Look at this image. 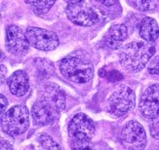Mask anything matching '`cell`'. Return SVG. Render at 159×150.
<instances>
[{
    "instance_id": "603a6c76",
    "label": "cell",
    "mask_w": 159,
    "mask_h": 150,
    "mask_svg": "<svg viewBox=\"0 0 159 150\" xmlns=\"http://www.w3.org/2000/svg\"><path fill=\"white\" fill-rule=\"evenodd\" d=\"M0 101H1V115H3L4 114V110H5L6 107L8 106L9 102L8 100L3 95H0Z\"/></svg>"
},
{
    "instance_id": "44dd1931",
    "label": "cell",
    "mask_w": 159,
    "mask_h": 150,
    "mask_svg": "<svg viewBox=\"0 0 159 150\" xmlns=\"http://www.w3.org/2000/svg\"><path fill=\"white\" fill-rule=\"evenodd\" d=\"M148 72L151 74H159V56L154 57L148 65Z\"/></svg>"
},
{
    "instance_id": "4316f807",
    "label": "cell",
    "mask_w": 159,
    "mask_h": 150,
    "mask_svg": "<svg viewBox=\"0 0 159 150\" xmlns=\"http://www.w3.org/2000/svg\"><path fill=\"white\" fill-rule=\"evenodd\" d=\"M65 2H67L68 4L70 3H80V2H83L84 0H64Z\"/></svg>"
},
{
    "instance_id": "e0dca14e",
    "label": "cell",
    "mask_w": 159,
    "mask_h": 150,
    "mask_svg": "<svg viewBox=\"0 0 159 150\" xmlns=\"http://www.w3.org/2000/svg\"><path fill=\"white\" fill-rule=\"evenodd\" d=\"M34 62L39 73L44 77H49L54 72V67L51 61L45 58H36Z\"/></svg>"
},
{
    "instance_id": "5b68a950",
    "label": "cell",
    "mask_w": 159,
    "mask_h": 150,
    "mask_svg": "<svg viewBox=\"0 0 159 150\" xmlns=\"http://www.w3.org/2000/svg\"><path fill=\"white\" fill-rule=\"evenodd\" d=\"M120 140L125 150H143L147 145V134L138 121H130L123 127Z\"/></svg>"
},
{
    "instance_id": "6da1fadb",
    "label": "cell",
    "mask_w": 159,
    "mask_h": 150,
    "mask_svg": "<svg viewBox=\"0 0 159 150\" xmlns=\"http://www.w3.org/2000/svg\"><path fill=\"white\" fill-rule=\"evenodd\" d=\"M155 53V47L150 42L136 41L122 47L119 58L122 67L130 73H136L144 68Z\"/></svg>"
},
{
    "instance_id": "ba28073f",
    "label": "cell",
    "mask_w": 159,
    "mask_h": 150,
    "mask_svg": "<svg viewBox=\"0 0 159 150\" xmlns=\"http://www.w3.org/2000/svg\"><path fill=\"white\" fill-rule=\"evenodd\" d=\"M95 133V126L92 119L84 113L75 115L68 125V134L71 140L91 139Z\"/></svg>"
},
{
    "instance_id": "ffe728a7",
    "label": "cell",
    "mask_w": 159,
    "mask_h": 150,
    "mask_svg": "<svg viewBox=\"0 0 159 150\" xmlns=\"http://www.w3.org/2000/svg\"><path fill=\"white\" fill-rule=\"evenodd\" d=\"M71 147L72 150H95L89 139L72 140Z\"/></svg>"
},
{
    "instance_id": "277c9868",
    "label": "cell",
    "mask_w": 159,
    "mask_h": 150,
    "mask_svg": "<svg viewBox=\"0 0 159 150\" xmlns=\"http://www.w3.org/2000/svg\"><path fill=\"white\" fill-rule=\"evenodd\" d=\"M135 102L136 95L133 90L126 85H121L108 100V110L114 116L120 117L132 110Z\"/></svg>"
},
{
    "instance_id": "2e32d148",
    "label": "cell",
    "mask_w": 159,
    "mask_h": 150,
    "mask_svg": "<svg viewBox=\"0 0 159 150\" xmlns=\"http://www.w3.org/2000/svg\"><path fill=\"white\" fill-rule=\"evenodd\" d=\"M31 10L36 15H43L49 11L57 0H25Z\"/></svg>"
},
{
    "instance_id": "7a4b0ae2",
    "label": "cell",
    "mask_w": 159,
    "mask_h": 150,
    "mask_svg": "<svg viewBox=\"0 0 159 150\" xmlns=\"http://www.w3.org/2000/svg\"><path fill=\"white\" fill-rule=\"evenodd\" d=\"M61 75L76 84H85L93 77L94 68L89 61L78 57L68 56L59 63Z\"/></svg>"
},
{
    "instance_id": "ac0fdd59",
    "label": "cell",
    "mask_w": 159,
    "mask_h": 150,
    "mask_svg": "<svg viewBox=\"0 0 159 150\" xmlns=\"http://www.w3.org/2000/svg\"><path fill=\"white\" fill-rule=\"evenodd\" d=\"M130 2L136 9L148 12L156 9L158 5L159 0H130Z\"/></svg>"
},
{
    "instance_id": "484cf974",
    "label": "cell",
    "mask_w": 159,
    "mask_h": 150,
    "mask_svg": "<svg viewBox=\"0 0 159 150\" xmlns=\"http://www.w3.org/2000/svg\"><path fill=\"white\" fill-rule=\"evenodd\" d=\"M6 73H7V69L4 65H1V81L3 82L6 78Z\"/></svg>"
},
{
    "instance_id": "d6986e66",
    "label": "cell",
    "mask_w": 159,
    "mask_h": 150,
    "mask_svg": "<svg viewBox=\"0 0 159 150\" xmlns=\"http://www.w3.org/2000/svg\"><path fill=\"white\" fill-rule=\"evenodd\" d=\"M38 139L42 150H61L57 143L47 134L41 133V135H39Z\"/></svg>"
},
{
    "instance_id": "cb8c5ba5",
    "label": "cell",
    "mask_w": 159,
    "mask_h": 150,
    "mask_svg": "<svg viewBox=\"0 0 159 150\" xmlns=\"http://www.w3.org/2000/svg\"><path fill=\"white\" fill-rule=\"evenodd\" d=\"M1 150H13V146L7 140L2 138L1 139Z\"/></svg>"
},
{
    "instance_id": "8fae6325",
    "label": "cell",
    "mask_w": 159,
    "mask_h": 150,
    "mask_svg": "<svg viewBox=\"0 0 159 150\" xmlns=\"http://www.w3.org/2000/svg\"><path fill=\"white\" fill-rule=\"evenodd\" d=\"M55 107L41 99L38 101L31 109L32 118L37 126H47L52 124L59 115Z\"/></svg>"
},
{
    "instance_id": "4fadbf2b",
    "label": "cell",
    "mask_w": 159,
    "mask_h": 150,
    "mask_svg": "<svg viewBox=\"0 0 159 150\" xmlns=\"http://www.w3.org/2000/svg\"><path fill=\"white\" fill-rule=\"evenodd\" d=\"M8 85L13 95L17 97L24 96L29 90V77L25 71L18 70L9 77Z\"/></svg>"
},
{
    "instance_id": "7402d4cb",
    "label": "cell",
    "mask_w": 159,
    "mask_h": 150,
    "mask_svg": "<svg viewBox=\"0 0 159 150\" xmlns=\"http://www.w3.org/2000/svg\"><path fill=\"white\" fill-rule=\"evenodd\" d=\"M151 135L157 140H159V120L151 125Z\"/></svg>"
},
{
    "instance_id": "5bb4252c",
    "label": "cell",
    "mask_w": 159,
    "mask_h": 150,
    "mask_svg": "<svg viewBox=\"0 0 159 150\" xmlns=\"http://www.w3.org/2000/svg\"><path fill=\"white\" fill-rule=\"evenodd\" d=\"M128 32L124 25H115L110 27L104 35V42L110 49H117L127 38Z\"/></svg>"
},
{
    "instance_id": "7c38bea8",
    "label": "cell",
    "mask_w": 159,
    "mask_h": 150,
    "mask_svg": "<svg viewBox=\"0 0 159 150\" xmlns=\"http://www.w3.org/2000/svg\"><path fill=\"white\" fill-rule=\"evenodd\" d=\"M41 99L52 105L61 112L66 107V95L61 87L54 83H48L41 88Z\"/></svg>"
},
{
    "instance_id": "30bf717a",
    "label": "cell",
    "mask_w": 159,
    "mask_h": 150,
    "mask_svg": "<svg viewBox=\"0 0 159 150\" xmlns=\"http://www.w3.org/2000/svg\"><path fill=\"white\" fill-rule=\"evenodd\" d=\"M29 41L20 27L11 25L6 31V47L14 55H24L29 51Z\"/></svg>"
},
{
    "instance_id": "d4e9b609",
    "label": "cell",
    "mask_w": 159,
    "mask_h": 150,
    "mask_svg": "<svg viewBox=\"0 0 159 150\" xmlns=\"http://www.w3.org/2000/svg\"><path fill=\"white\" fill-rule=\"evenodd\" d=\"M105 6H112L116 3V0H96Z\"/></svg>"
},
{
    "instance_id": "9a60e30c",
    "label": "cell",
    "mask_w": 159,
    "mask_h": 150,
    "mask_svg": "<svg viewBox=\"0 0 159 150\" xmlns=\"http://www.w3.org/2000/svg\"><path fill=\"white\" fill-rule=\"evenodd\" d=\"M139 34L148 42H153L159 36V26L156 20L151 17H146L142 20Z\"/></svg>"
},
{
    "instance_id": "3957f363",
    "label": "cell",
    "mask_w": 159,
    "mask_h": 150,
    "mask_svg": "<svg viewBox=\"0 0 159 150\" xmlns=\"http://www.w3.org/2000/svg\"><path fill=\"white\" fill-rule=\"evenodd\" d=\"M30 126V113L25 105H15L7 110L1 119V127L10 136L20 135Z\"/></svg>"
},
{
    "instance_id": "52a82bcc",
    "label": "cell",
    "mask_w": 159,
    "mask_h": 150,
    "mask_svg": "<svg viewBox=\"0 0 159 150\" xmlns=\"http://www.w3.org/2000/svg\"><path fill=\"white\" fill-rule=\"evenodd\" d=\"M66 14L70 21L80 26H93L98 21V15L95 10L84 1L68 4L66 9Z\"/></svg>"
},
{
    "instance_id": "8992f818",
    "label": "cell",
    "mask_w": 159,
    "mask_h": 150,
    "mask_svg": "<svg viewBox=\"0 0 159 150\" xmlns=\"http://www.w3.org/2000/svg\"><path fill=\"white\" fill-rule=\"evenodd\" d=\"M25 35L29 44L36 49L50 52L59 45V39L55 32L39 27H28Z\"/></svg>"
},
{
    "instance_id": "9c48e42d",
    "label": "cell",
    "mask_w": 159,
    "mask_h": 150,
    "mask_svg": "<svg viewBox=\"0 0 159 150\" xmlns=\"http://www.w3.org/2000/svg\"><path fill=\"white\" fill-rule=\"evenodd\" d=\"M139 110L145 118L153 120L159 116V84H152L142 94Z\"/></svg>"
}]
</instances>
